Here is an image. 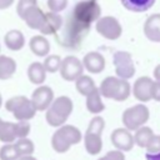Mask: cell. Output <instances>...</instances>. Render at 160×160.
Instances as JSON below:
<instances>
[{
    "label": "cell",
    "instance_id": "1",
    "mask_svg": "<svg viewBox=\"0 0 160 160\" xmlns=\"http://www.w3.org/2000/svg\"><path fill=\"white\" fill-rule=\"evenodd\" d=\"M72 108L74 105L71 99L65 95L54 99L45 112L46 122L52 128H59L64 125L70 114L72 112Z\"/></svg>",
    "mask_w": 160,
    "mask_h": 160
},
{
    "label": "cell",
    "instance_id": "2",
    "mask_svg": "<svg viewBox=\"0 0 160 160\" xmlns=\"http://www.w3.org/2000/svg\"><path fill=\"white\" fill-rule=\"evenodd\" d=\"M81 132L74 125H61L51 136V146L59 152H66L72 145H76L81 141Z\"/></svg>",
    "mask_w": 160,
    "mask_h": 160
},
{
    "label": "cell",
    "instance_id": "3",
    "mask_svg": "<svg viewBox=\"0 0 160 160\" xmlns=\"http://www.w3.org/2000/svg\"><path fill=\"white\" fill-rule=\"evenodd\" d=\"M130 84L125 79H120L118 76H108L105 78L99 88V92L101 96L106 99H112L115 101H124L130 96Z\"/></svg>",
    "mask_w": 160,
    "mask_h": 160
},
{
    "label": "cell",
    "instance_id": "4",
    "mask_svg": "<svg viewBox=\"0 0 160 160\" xmlns=\"http://www.w3.org/2000/svg\"><path fill=\"white\" fill-rule=\"evenodd\" d=\"M5 109L9 112H11L16 120L29 121L36 114V109L34 104L31 102L30 99H28L24 95H18V96H12L8 99L5 102Z\"/></svg>",
    "mask_w": 160,
    "mask_h": 160
},
{
    "label": "cell",
    "instance_id": "5",
    "mask_svg": "<svg viewBox=\"0 0 160 160\" xmlns=\"http://www.w3.org/2000/svg\"><path fill=\"white\" fill-rule=\"evenodd\" d=\"M150 118V111L146 105L138 104L122 112V124L128 130H136L140 126L145 125V122Z\"/></svg>",
    "mask_w": 160,
    "mask_h": 160
},
{
    "label": "cell",
    "instance_id": "6",
    "mask_svg": "<svg viewBox=\"0 0 160 160\" xmlns=\"http://www.w3.org/2000/svg\"><path fill=\"white\" fill-rule=\"evenodd\" d=\"M112 62L115 66L116 76L120 79H130L135 74V65L132 56L128 51H116L112 56Z\"/></svg>",
    "mask_w": 160,
    "mask_h": 160
},
{
    "label": "cell",
    "instance_id": "7",
    "mask_svg": "<svg viewBox=\"0 0 160 160\" xmlns=\"http://www.w3.org/2000/svg\"><path fill=\"white\" fill-rule=\"evenodd\" d=\"M96 31L108 40H116L122 34V28L119 20L114 16H102L96 20Z\"/></svg>",
    "mask_w": 160,
    "mask_h": 160
},
{
    "label": "cell",
    "instance_id": "8",
    "mask_svg": "<svg viewBox=\"0 0 160 160\" xmlns=\"http://www.w3.org/2000/svg\"><path fill=\"white\" fill-rule=\"evenodd\" d=\"M100 14H101V9H100L99 4L94 0L79 2L74 10V15H75L76 20L84 25L96 21L100 18Z\"/></svg>",
    "mask_w": 160,
    "mask_h": 160
},
{
    "label": "cell",
    "instance_id": "9",
    "mask_svg": "<svg viewBox=\"0 0 160 160\" xmlns=\"http://www.w3.org/2000/svg\"><path fill=\"white\" fill-rule=\"evenodd\" d=\"M59 71H60V75L64 80L75 81L80 75H82L84 66H82V62L76 56L69 55V56L61 59Z\"/></svg>",
    "mask_w": 160,
    "mask_h": 160
},
{
    "label": "cell",
    "instance_id": "10",
    "mask_svg": "<svg viewBox=\"0 0 160 160\" xmlns=\"http://www.w3.org/2000/svg\"><path fill=\"white\" fill-rule=\"evenodd\" d=\"M30 100L34 104L36 111H45L54 100V91L50 86L40 85L32 91Z\"/></svg>",
    "mask_w": 160,
    "mask_h": 160
},
{
    "label": "cell",
    "instance_id": "11",
    "mask_svg": "<svg viewBox=\"0 0 160 160\" xmlns=\"http://www.w3.org/2000/svg\"><path fill=\"white\" fill-rule=\"evenodd\" d=\"M110 139H111L112 145L118 150H121V151H130L135 144L131 131L128 130L126 128H118L112 130Z\"/></svg>",
    "mask_w": 160,
    "mask_h": 160
},
{
    "label": "cell",
    "instance_id": "12",
    "mask_svg": "<svg viewBox=\"0 0 160 160\" xmlns=\"http://www.w3.org/2000/svg\"><path fill=\"white\" fill-rule=\"evenodd\" d=\"M152 81L148 76H140L138 80H135L132 86V94L136 100L141 102H146L151 100V86Z\"/></svg>",
    "mask_w": 160,
    "mask_h": 160
},
{
    "label": "cell",
    "instance_id": "13",
    "mask_svg": "<svg viewBox=\"0 0 160 160\" xmlns=\"http://www.w3.org/2000/svg\"><path fill=\"white\" fill-rule=\"evenodd\" d=\"M82 66L91 74H99L105 69V58L98 51L88 52L82 59Z\"/></svg>",
    "mask_w": 160,
    "mask_h": 160
},
{
    "label": "cell",
    "instance_id": "14",
    "mask_svg": "<svg viewBox=\"0 0 160 160\" xmlns=\"http://www.w3.org/2000/svg\"><path fill=\"white\" fill-rule=\"evenodd\" d=\"M44 18H45V12L38 5H35V6H31L30 9H28L21 15L20 19H22L30 29L40 30V28L42 26V22H44Z\"/></svg>",
    "mask_w": 160,
    "mask_h": 160
},
{
    "label": "cell",
    "instance_id": "15",
    "mask_svg": "<svg viewBox=\"0 0 160 160\" xmlns=\"http://www.w3.org/2000/svg\"><path fill=\"white\" fill-rule=\"evenodd\" d=\"M62 25V19L58 12H45V18H44V22L42 26L40 28V34L41 35H52L55 34L58 30H60Z\"/></svg>",
    "mask_w": 160,
    "mask_h": 160
},
{
    "label": "cell",
    "instance_id": "16",
    "mask_svg": "<svg viewBox=\"0 0 160 160\" xmlns=\"http://www.w3.org/2000/svg\"><path fill=\"white\" fill-rule=\"evenodd\" d=\"M144 34L150 41L160 42V14H152L145 20Z\"/></svg>",
    "mask_w": 160,
    "mask_h": 160
},
{
    "label": "cell",
    "instance_id": "17",
    "mask_svg": "<svg viewBox=\"0 0 160 160\" xmlns=\"http://www.w3.org/2000/svg\"><path fill=\"white\" fill-rule=\"evenodd\" d=\"M4 42L6 48L11 51H19L25 45V36L20 30H9L4 36Z\"/></svg>",
    "mask_w": 160,
    "mask_h": 160
},
{
    "label": "cell",
    "instance_id": "18",
    "mask_svg": "<svg viewBox=\"0 0 160 160\" xmlns=\"http://www.w3.org/2000/svg\"><path fill=\"white\" fill-rule=\"evenodd\" d=\"M29 48L34 55L45 58L50 51V42L44 35H35L30 39Z\"/></svg>",
    "mask_w": 160,
    "mask_h": 160
},
{
    "label": "cell",
    "instance_id": "19",
    "mask_svg": "<svg viewBox=\"0 0 160 160\" xmlns=\"http://www.w3.org/2000/svg\"><path fill=\"white\" fill-rule=\"evenodd\" d=\"M84 144H85V149L88 151V154L90 155H98L101 149H102V140H101V135L96 134V132H90L86 131L85 136H84Z\"/></svg>",
    "mask_w": 160,
    "mask_h": 160
},
{
    "label": "cell",
    "instance_id": "20",
    "mask_svg": "<svg viewBox=\"0 0 160 160\" xmlns=\"http://www.w3.org/2000/svg\"><path fill=\"white\" fill-rule=\"evenodd\" d=\"M86 109L91 114H100L105 110V105L101 100V95L99 92V89L95 88L92 91H90L86 96Z\"/></svg>",
    "mask_w": 160,
    "mask_h": 160
},
{
    "label": "cell",
    "instance_id": "21",
    "mask_svg": "<svg viewBox=\"0 0 160 160\" xmlns=\"http://www.w3.org/2000/svg\"><path fill=\"white\" fill-rule=\"evenodd\" d=\"M28 78L30 82L35 85H41L46 79V70L42 62H39V61L31 62L28 68Z\"/></svg>",
    "mask_w": 160,
    "mask_h": 160
},
{
    "label": "cell",
    "instance_id": "22",
    "mask_svg": "<svg viewBox=\"0 0 160 160\" xmlns=\"http://www.w3.org/2000/svg\"><path fill=\"white\" fill-rule=\"evenodd\" d=\"M16 72V61L6 55H0V80H8Z\"/></svg>",
    "mask_w": 160,
    "mask_h": 160
},
{
    "label": "cell",
    "instance_id": "23",
    "mask_svg": "<svg viewBox=\"0 0 160 160\" xmlns=\"http://www.w3.org/2000/svg\"><path fill=\"white\" fill-rule=\"evenodd\" d=\"M120 1L125 9L134 12H144L155 4V0H120Z\"/></svg>",
    "mask_w": 160,
    "mask_h": 160
},
{
    "label": "cell",
    "instance_id": "24",
    "mask_svg": "<svg viewBox=\"0 0 160 160\" xmlns=\"http://www.w3.org/2000/svg\"><path fill=\"white\" fill-rule=\"evenodd\" d=\"M16 140L15 134V122L1 121L0 122V141L4 144L14 142Z\"/></svg>",
    "mask_w": 160,
    "mask_h": 160
},
{
    "label": "cell",
    "instance_id": "25",
    "mask_svg": "<svg viewBox=\"0 0 160 160\" xmlns=\"http://www.w3.org/2000/svg\"><path fill=\"white\" fill-rule=\"evenodd\" d=\"M75 88H76V90H78V92L80 95L86 96L90 91H92L96 88V85H95V81L90 76H88V75H80L75 80Z\"/></svg>",
    "mask_w": 160,
    "mask_h": 160
},
{
    "label": "cell",
    "instance_id": "26",
    "mask_svg": "<svg viewBox=\"0 0 160 160\" xmlns=\"http://www.w3.org/2000/svg\"><path fill=\"white\" fill-rule=\"evenodd\" d=\"M154 135V131L151 128L148 126H140L139 129L135 130V135L134 136V142L139 146V148H146L149 140L151 139V136Z\"/></svg>",
    "mask_w": 160,
    "mask_h": 160
},
{
    "label": "cell",
    "instance_id": "27",
    "mask_svg": "<svg viewBox=\"0 0 160 160\" xmlns=\"http://www.w3.org/2000/svg\"><path fill=\"white\" fill-rule=\"evenodd\" d=\"M14 145H15V148H16V150H18L20 156H22V155H32V152L35 150L34 142L28 138L16 139V141H14Z\"/></svg>",
    "mask_w": 160,
    "mask_h": 160
},
{
    "label": "cell",
    "instance_id": "28",
    "mask_svg": "<svg viewBox=\"0 0 160 160\" xmlns=\"http://www.w3.org/2000/svg\"><path fill=\"white\" fill-rule=\"evenodd\" d=\"M19 156L14 142H8L0 148V160H16Z\"/></svg>",
    "mask_w": 160,
    "mask_h": 160
},
{
    "label": "cell",
    "instance_id": "29",
    "mask_svg": "<svg viewBox=\"0 0 160 160\" xmlns=\"http://www.w3.org/2000/svg\"><path fill=\"white\" fill-rule=\"evenodd\" d=\"M60 64H61V58L59 55H46L45 60L42 62L46 72H56L60 69Z\"/></svg>",
    "mask_w": 160,
    "mask_h": 160
},
{
    "label": "cell",
    "instance_id": "30",
    "mask_svg": "<svg viewBox=\"0 0 160 160\" xmlns=\"http://www.w3.org/2000/svg\"><path fill=\"white\" fill-rule=\"evenodd\" d=\"M104 128H105V120H104L101 116H94V118L90 120L86 131L96 132V134H100V135H101Z\"/></svg>",
    "mask_w": 160,
    "mask_h": 160
},
{
    "label": "cell",
    "instance_id": "31",
    "mask_svg": "<svg viewBox=\"0 0 160 160\" xmlns=\"http://www.w3.org/2000/svg\"><path fill=\"white\" fill-rule=\"evenodd\" d=\"M15 134L16 139L20 138H28L30 134V124L28 120H18L15 122Z\"/></svg>",
    "mask_w": 160,
    "mask_h": 160
},
{
    "label": "cell",
    "instance_id": "32",
    "mask_svg": "<svg viewBox=\"0 0 160 160\" xmlns=\"http://www.w3.org/2000/svg\"><path fill=\"white\" fill-rule=\"evenodd\" d=\"M145 149L150 154H159L160 152V135H155L154 134L151 136V139L149 140V142H148Z\"/></svg>",
    "mask_w": 160,
    "mask_h": 160
},
{
    "label": "cell",
    "instance_id": "33",
    "mask_svg": "<svg viewBox=\"0 0 160 160\" xmlns=\"http://www.w3.org/2000/svg\"><path fill=\"white\" fill-rule=\"evenodd\" d=\"M35 5H38V0H19L18 5H16V12H18L19 18H21V15L28 9H30L31 6H35Z\"/></svg>",
    "mask_w": 160,
    "mask_h": 160
},
{
    "label": "cell",
    "instance_id": "34",
    "mask_svg": "<svg viewBox=\"0 0 160 160\" xmlns=\"http://www.w3.org/2000/svg\"><path fill=\"white\" fill-rule=\"evenodd\" d=\"M68 6V0H48V8L52 12H60Z\"/></svg>",
    "mask_w": 160,
    "mask_h": 160
},
{
    "label": "cell",
    "instance_id": "35",
    "mask_svg": "<svg viewBox=\"0 0 160 160\" xmlns=\"http://www.w3.org/2000/svg\"><path fill=\"white\" fill-rule=\"evenodd\" d=\"M151 99L155 101H160V81L154 80L151 86Z\"/></svg>",
    "mask_w": 160,
    "mask_h": 160
},
{
    "label": "cell",
    "instance_id": "36",
    "mask_svg": "<svg viewBox=\"0 0 160 160\" xmlns=\"http://www.w3.org/2000/svg\"><path fill=\"white\" fill-rule=\"evenodd\" d=\"M110 160H125V155L121 150H110L105 154Z\"/></svg>",
    "mask_w": 160,
    "mask_h": 160
},
{
    "label": "cell",
    "instance_id": "37",
    "mask_svg": "<svg viewBox=\"0 0 160 160\" xmlns=\"http://www.w3.org/2000/svg\"><path fill=\"white\" fill-rule=\"evenodd\" d=\"M14 4V0H0V10L8 9Z\"/></svg>",
    "mask_w": 160,
    "mask_h": 160
},
{
    "label": "cell",
    "instance_id": "38",
    "mask_svg": "<svg viewBox=\"0 0 160 160\" xmlns=\"http://www.w3.org/2000/svg\"><path fill=\"white\" fill-rule=\"evenodd\" d=\"M154 78H155V80L160 81V64L156 65V68L154 69Z\"/></svg>",
    "mask_w": 160,
    "mask_h": 160
},
{
    "label": "cell",
    "instance_id": "39",
    "mask_svg": "<svg viewBox=\"0 0 160 160\" xmlns=\"http://www.w3.org/2000/svg\"><path fill=\"white\" fill-rule=\"evenodd\" d=\"M16 160H38V159L34 158L32 155H22V156H19Z\"/></svg>",
    "mask_w": 160,
    "mask_h": 160
},
{
    "label": "cell",
    "instance_id": "40",
    "mask_svg": "<svg viewBox=\"0 0 160 160\" xmlns=\"http://www.w3.org/2000/svg\"><path fill=\"white\" fill-rule=\"evenodd\" d=\"M98 160H110V159H109V158L105 155V156H102V158H100V159H98Z\"/></svg>",
    "mask_w": 160,
    "mask_h": 160
},
{
    "label": "cell",
    "instance_id": "41",
    "mask_svg": "<svg viewBox=\"0 0 160 160\" xmlns=\"http://www.w3.org/2000/svg\"><path fill=\"white\" fill-rule=\"evenodd\" d=\"M1 105H2V96H1V94H0V108H1Z\"/></svg>",
    "mask_w": 160,
    "mask_h": 160
},
{
    "label": "cell",
    "instance_id": "42",
    "mask_svg": "<svg viewBox=\"0 0 160 160\" xmlns=\"http://www.w3.org/2000/svg\"><path fill=\"white\" fill-rule=\"evenodd\" d=\"M1 121H2V120H1V119H0V122H1Z\"/></svg>",
    "mask_w": 160,
    "mask_h": 160
}]
</instances>
